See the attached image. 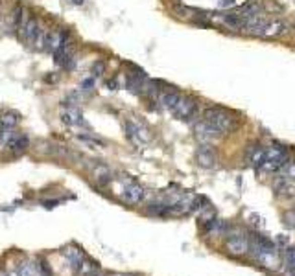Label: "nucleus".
Masks as SVG:
<instances>
[{"label": "nucleus", "instance_id": "nucleus-14", "mask_svg": "<svg viewBox=\"0 0 295 276\" xmlns=\"http://www.w3.org/2000/svg\"><path fill=\"white\" fill-rule=\"evenodd\" d=\"M264 149L262 146H258V144H253V146H249L246 151V160L249 162V164L253 166H258L260 162H262L264 159Z\"/></svg>", "mask_w": 295, "mask_h": 276}, {"label": "nucleus", "instance_id": "nucleus-24", "mask_svg": "<svg viewBox=\"0 0 295 276\" xmlns=\"http://www.w3.org/2000/svg\"><path fill=\"white\" fill-rule=\"evenodd\" d=\"M249 223H251L257 230H260V229H264V227H266V223H264V219L260 218L258 214H251V216H249Z\"/></svg>", "mask_w": 295, "mask_h": 276}, {"label": "nucleus", "instance_id": "nucleus-15", "mask_svg": "<svg viewBox=\"0 0 295 276\" xmlns=\"http://www.w3.org/2000/svg\"><path fill=\"white\" fill-rule=\"evenodd\" d=\"M179 98H181V94H177L175 91L159 92V103H161L164 109H168V111H172L173 107H175V103L179 101Z\"/></svg>", "mask_w": 295, "mask_h": 276}, {"label": "nucleus", "instance_id": "nucleus-27", "mask_svg": "<svg viewBox=\"0 0 295 276\" xmlns=\"http://www.w3.org/2000/svg\"><path fill=\"white\" fill-rule=\"evenodd\" d=\"M284 221H286V225H288V227H293V229H295V210H291V212L286 214Z\"/></svg>", "mask_w": 295, "mask_h": 276}, {"label": "nucleus", "instance_id": "nucleus-10", "mask_svg": "<svg viewBox=\"0 0 295 276\" xmlns=\"http://www.w3.org/2000/svg\"><path fill=\"white\" fill-rule=\"evenodd\" d=\"M196 160H198V164L201 168H214L216 166V153L212 151L210 146H201L198 149V153H196Z\"/></svg>", "mask_w": 295, "mask_h": 276}, {"label": "nucleus", "instance_id": "nucleus-28", "mask_svg": "<svg viewBox=\"0 0 295 276\" xmlns=\"http://www.w3.org/2000/svg\"><path fill=\"white\" fill-rule=\"evenodd\" d=\"M81 87H83V91H91L92 87H94V81H92L91 78H87V80H83Z\"/></svg>", "mask_w": 295, "mask_h": 276}, {"label": "nucleus", "instance_id": "nucleus-3", "mask_svg": "<svg viewBox=\"0 0 295 276\" xmlns=\"http://www.w3.org/2000/svg\"><path fill=\"white\" fill-rule=\"evenodd\" d=\"M172 112L173 116L179 118V120H192L196 116V112H198V103L190 96H181L175 107L172 109Z\"/></svg>", "mask_w": 295, "mask_h": 276}, {"label": "nucleus", "instance_id": "nucleus-6", "mask_svg": "<svg viewBox=\"0 0 295 276\" xmlns=\"http://www.w3.org/2000/svg\"><path fill=\"white\" fill-rule=\"evenodd\" d=\"M194 131H196V136H198L199 140L205 142V144L212 142V140H216V138L220 136V133H218L214 127H210L205 120H201V122L196 123V125H194Z\"/></svg>", "mask_w": 295, "mask_h": 276}, {"label": "nucleus", "instance_id": "nucleus-1", "mask_svg": "<svg viewBox=\"0 0 295 276\" xmlns=\"http://www.w3.org/2000/svg\"><path fill=\"white\" fill-rule=\"evenodd\" d=\"M249 250L251 254L257 258L264 267H275L279 263V256H277V247H275L268 238L255 234L249 239Z\"/></svg>", "mask_w": 295, "mask_h": 276}, {"label": "nucleus", "instance_id": "nucleus-20", "mask_svg": "<svg viewBox=\"0 0 295 276\" xmlns=\"http://www.w3.org/2000/svg\"><path fill=\"white\" fill-rule=\"evenodd\" d=\"M280 175L282 177H286V179H290V181H293L295 182V162H286L282 168H280V171H279Z\"/></svg>", "mask_w": 295, "mask_h": 276}, {"label": "nucleus", "instance_id": "nucleus-13", "mask_svg": "<svg viewBox=\"0 0 295 276\" xmlns=\"http://www.w3.org/2000/svg\"><path fill=\"white\" fill-rule=\"evenodd\" d=\"M61 120H63L67 125H81V123H83V118H81L80 111L70 105L61 109Z\"/></svg>", "mask_w": 295, "mask_h": 276}, {"label": "nucleus", "instance_id": "nucleus-7", "mask_svg": "<svg viewBox=\"0 0 295 276\" xmlns=\"http://www.w3.org/2000/svg\"><path fill=\"white\" fill-rule=\"evenodd\" d=\"M67 43H69V41H67V32H63V30H54V32H48V35H46L44 50H48V52L54 53L55 50H59V48Z\"/></svg>", "mask_w": 295, "mask_h": 276}, {"label": "nucleus", "instance_id": "nucleus-26", "mask_svg": "<svg viewBox=\"0 0 295 276\" xmlns=\"http://www.w3.org/2000/svg\"><path fill=\"white\" fill-rule=\"evenodd\" d=\"M39 271H41V276H52V271H50V267L46 261H41V263H39Z\"/></svg>", "mask_w": 295, "mask_h": 276}, {"label": "nucleus", "instance_id": "nucleus-19", "mask_svg": "<svg viewBox=\"0 0 295 276\" xmlns=\"http://www.w3.org/2000/svg\"><path fill=\"white\" fill-rule=\"evenodd\" d=\"M17 123H19V114H15V112H4L0 116V125L6 129H13Z\"/></svg>", "mask_w": 295, "mask_h": 276}, {"label": "nucleus", "instance_id": "nucleus-29", "mask_svg": "<svg viewBox=\"0 0 295 276\" xmlns=\"http://www.w3.org/2000/svg\"><path fill=\"white\" fill-rule=\"evenodd\" d=\"M107 89L114 91V89H116V81H107Z\"/></svg>", "mask_w": 295, "mask_h": 276}, {"label": "nucleus", "instance_id": "nucleus-11", "mask_svg": "<svg viewBox=\"0 0 295 276\" xmlns=\"http://www.w3.org/2000/svg\"><path fill=\"white\" fill-rule=\"evenodd\" d=\"M39 21L35 17H28L26 21H24V26L21 30V39L22 41H26V43H33L35 41V35L39 33Z\"/></svg>", "mask_w": 295, "mask_h": 276}, {"label": "nucleus", "instance_id": "nucleus-8", "mask_svg": "<svg viewBox=\"0 0 295 276\" xmlns=\"http://www.w3.org/2000/svg\"><path fill=\"white\" fill-rule=\"evenodd\" d=\"M126 136H128L129 142L135 144L137 148H140V146H142V144L148 140V136L144 134L142 127H140V125H137L135 122H128V123H126Z\"/></svg>", "mask_w": 295, "mask_h": 276}, {"label": "nucleus", "instance_id": "nucleus-4", "mask_svg": "<svg viewBox=\"0 0 295 276\" xmlns=\"http://www.w3.org/2000/svg\"><path fill=\"white\" fill-rule=\"evenodd\" d=\"M225 247H227V250L234 256L246 254L247 250H249V238H247L244 232H234L227 238Z\"/></svg>", "mask_w": 295, "mask_h": 276}, {"label": "nucleus", "instance_id": "nucleus-2", "mask_svg": "<svg viewBox=\"0 0 295 276\" xmlns=\"http://www.w3.org/2000/svg\"><path fill=\"white\" fill-rule=\"evenodd\" d=\"M203 120L209 123L210 127H214L220 134L229 133L236 125L234 114H231L225 109H220V107H209V109H205Z\"/></svg>", "mask_w": 295, "mask_h": 276}, {"label": "nucleus", "instance_id": "nucleus-5", "mask_svg": "<svg viewBox=\"0 0 295 276\" xmlns=\"http://www.w3.org/2000/svg\"><path fill=\"white\" fill-rule=\"evenodd\" d=\"M262 160H271V162H279L284 166L288 162V153L282 144H271L269 148L264 149V159Z\"/></svg>", "mask_w": 295, "mask_h": 276}, {"label": "nucleus", "instance_id": "nucleus-30", "mask_svg": "<svg viewBox=\"0 0 295 276\" xmlns=\"http://www.w3.org/2000/svg\"><path fill=\"white\" fill-rule=\"evenodd\" d=\"M44 204H46V208H54L55 204H57V201H46Z\"/></svg>", "mask_w": 295, "mask_h": 276}, {"label": "nucleus", "instance_id": "nucleus-12", "mask_svg": "<svg viewBox=\"0 0 295 276\" xmlns=\"http://www.w3.org/2000/svg\"><path fill=\"white\" fill-rule=\"evenodd\" d=\"M124 199L128 202H131V204H137V202H140L144 199V188L140 184H137V182H129L124 188Z\"/></svg>", "mask_w": 295, "mask_h": 276}, {"label": "nucleus", "instance_id": "nucleus-25", "mask_svg": "<svg viewBox=\"0 0 295 276\" xmlns=\"http://www.w3.org/2000/svg\"><path fill=\"white\" fill-rule=\"evenodd\" d=\"M103 70H105V63L103 61H98V63L92 64V76H102Z\"/></svg>", "mask_w": 295, "mask_h": 276}, {"label": "nucleus", "instance_id": "nucleus-21", "mask_svg": "<svg viewBox=\"0 0 295 276\" xmlns=\"http://www.w3.org/2000/svg\"><path fill=\"white\" fill-rule=\"evenodd\" d=\"M78 140H80L81 144L89 146L91 149H102L103 148V142H100V140H94V138H91V136H78Z\"/></svg>", "mask_w": 295, "mask_h": 276}, {"label": "nucleus", "instance_id": "nucleus-9", "mask_svg": "<svg viewBox=\"0 0 295 276\" xmlns=\"http://www.w3.org/2000/svg\"><path fill=\"white\" fill-rule=\"evenodd\" d=\"M273 190L277 195L280 197H293L295 195V182L286 179V177L279 175L273 182Z\"/></svg>", "mask_w": 295, "mask_h": 276}, {"label": "nucleus", "instance_id": "nucleus-22", "mask_svg": "<svg viewBox=\"0 0 295 276\" xmlns=\"http://www.w3.org/2000/svg\"><path fill=\"white\" fill-rule=\"evenodd\" d=\"M46 35H48V30H39V33L35 35V41H33L35 48L44 50V44H46Z\"/></svg>", "mask_w": 295, "mask_h": 276}, {"label": "nucleus", "instance_id": "nucleus-17", "mask_svg": "<svg viewBox=\"0 0 295 276\" xmlns=\"http://www.w3.org/2000/svg\"><path fill=\"white\" fill-rule=\"evenodd\" d=\"M11 26H13V32L19 33L24 26V8L21 4H15V8L11 11Z\"/></svg>", "mask_w": 295, "mask_h": 276}, {"label": "nucleus", "instance_id": "nucleus-23", "mask_svg": "<svg viewBox=\"0 0 295 276\" xmlns=\"http://www.w3.org/2000/svg\"><path fill=\"white\" fill-rule=\"evenodd\" d=\"M284 263L288 269L295 272V249H288L284 252Z\"/></svg>", "mask_w": 295, "mask_h": 276}, {"label": "nucleus", "instance_id": "nucleus-18", "mask_svg": "<svg viewBox=\"0 0 295 276\" xmlns=\"http://www.w3.org/2000/svg\"><path fill=\"white\" fill-rule=\"evenodd\" d=\"M92 175H94V179L98 181V184H105V182L111 181V171H109L107 166H98V168H94V171H92Z\"/></svg>", "mask_w": 295, "mask_h": 276}, {"label": "nucleus", "instance_id": "nucleus-16", "mask_svg": "<svg viewBox=\"0 0 295 276\" xmlns=\"http://www.w3.org/2000/svg\"><path fill=\"white\" fill-rule=\"evenodd\" d=\"M286 33V24L280 21H268L266 22V30H264V37H277Z\"/></svg>", "mask_w": 295, "mask_h": 276}]
</instances>
